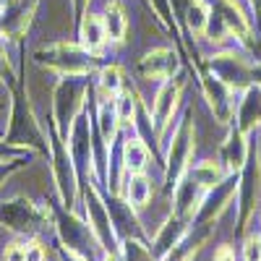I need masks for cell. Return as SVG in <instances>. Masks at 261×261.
<instances>
[{
    "mask_svg": "<svg viewBox=\"0 0 261 261\" xmlns=\"http://www.w3.org/2000/svg\"><path fill=\"white\" fill-rule=\"evenodd\" d=\"M34 63L39 65V68L55 71L60 76H86L92 71V55L81 45H73V42L42 45L34 53Z\"/></svg>",
    "mask_w": 261,
    "mask_h": 261,
    "instance_id": "obj_1",
    "label": "cell"
},
{
    "mask_svg": "<svg viewBox=\"0 0 261 261\" xmlns=\"http://www.w3.org/2000/svg\"><path fill=\"white\" fill-rule=\"evenodd\" d=\"M84 92H86L84 76H63V81L58 84V89H55L53 120H55V130L63 139H68V128L73 125V120L81 113Z\"/></svg>",
    "mask_w": 261,
    "mask_h": 261,
    "instance_id": "obj_2",
    "label": "cell"
},
{
    "mask_svg": "<svg viewBox=\"0 0 261 261\" xmlns=\"http://www.w3.org/2000/svg\"><path fill=\"white\" fill-rule=\"evenodd\" d=\"M220 29L217 39H235V42H248L251 37V18L243 8L241 0H212V21H209V32Z\"/></svg>",
    "mask_w": 261,
    "mask_h": 261,
    "instance_id": "obj_3",
    "label": "cell"
},
{
    "mask_svg": "<svg viewBox=\"0 0 261 261\" xmlns=\"http://www.w3.org/2000/svg\"><path fill=\"white\" fill-rule=\"evenodd\" d=\"M8 144H24V146H37L45 151V141H42V128L34 118L32 105L24 97V89L16 86L13 92V113H11V128H8Z\"/></svg>",
    "mask_w": 261,
    "mask_h": 261,
    "instance_id": "obj_4",
    "label": "cell"
},
{
    "mask_svg": "<svg viewBox=\"0 0 261 261\" xmlns=\"http://www.w3.org/2000/svg\"><path fill=\"white\" fill-rule=\"evenodd\" d=\"M251 60L241 50H222L209 58V73H214L220 81H225L232 92H243L251 86Z\"/></svg>",
    "mask_w": 261,
    "mask_h": 261,
    "instance_id": "obj_5",
    "label": "cell"
},
{
    "mask_svg": "<svg viewBox=\"0 0 261 261\" xmlns=\"http://www.w3.org/2000/svg\"><path fill=\"white\" fill-rule=\"evenodd\" d=\"M201 92H204V97H206V102L212 107L214 118L220 123H230L232 115H235V102H238L235 94L238 92H232L230 86L225 81H220L214 73H204L201 76Z\"/></svg>",
    "mask_w": 261,
    "mask_h": 261,
    "instance_id": "obj_6",
    "label": "cell"
},
{
    "mask_svg": "<svg viewBox=\"0 0 261 261\" xmlns=\"http://www.w3.org/2000/svg\"><path fill=\"white\" fill-rule=\"evenodd\" d=\"M37 6H39V0H16V3L0 11V37H6V39L24 37Z\"/></svg>",
    "mask_w": 261,
    "mask_h": 261,
    "instance_id": "obj_7",
    "label": "cell"
},
{
    "mask_svg": "<svg viewBox=\"0 0 261 261\" xmlns=\"http://www.w3.org/2000/svg\"><path fill=\"white\" fill-rule=\"evenodd\" d=\"M235 128L251 136L256 128H261V89L258 86H246L241 92V99L235 102Z\"/></svg>",
    "mask_w": 261,
    "mask_h": 261,
    "instance_id": "obj_8",
    "label": "cell"
},
{
    "mask_svg": "<svg viewBox=\"0 0 261 261\" xmlns=\"http://www.w3.org/2000/svg\"><path fill=\"white\" fill-rule=\"evenodd\" d=\"M0 222L13 230H21V232H37L42 225V217L32 206V201L13 199L8 204H0Z\"/></svg>",
    "mask_w": 261,
    "mask_h": 261,
    "instance_id": "obj_9",
    "label": "cell"
},
{
    "mask_svg": "<svg viewBox=\"0 0 261 261\" xmlns=\"http://www.w3.org/2000/svg\"><path fill=\"white\" fill-rule=\"evenodd\" d=\"M178 68H180L178 55L167 47L146 53L139 63V73L151 81H167V79H172V73H178Z\"/></svg>",
    "mask_w": 261,
    "mask_h": 261,
    "instance_id": "obj_10",
    "label": "cell"
},
{
    "mask_svg": "<svg viewBox=\"0 0 261 261\" xmlns=\"http://www.w3.org/2000/svg\"><path fill=\"white\" fill-rule=\"evenodd\" d=\"M180 94H183V84L172 81V79H167L162 84V89L157 92L154 105H151V115H154V123H157L160 134L165 130V125L172 120V115H175V107L180 102Z\"/></svg>",
    "mask_w": 261,
    "mask_h": 261,
    "instance_id": "obj_11",
    "label": "cell"
},
{
    "mask_svg": "<svg viewBox=\"0 0 261 261\" xmlns=\"http://www.w3.org/2000/svg\"><path fill=\"white\" fill-rule=\"evenodd\" d=\"M193 120L186 115L183 123L178 125L175 130V139H172V146H170V167H175V175L188 167V160L193 154Z\"/></svg>",
    "mask_w": 261,
    "mask_h": 261,
    "instance_id": "obj_12",
    "label": "cell"
},
{
    "mask_svg": "<svg viewBox=\"0 0 261 261\" xmlns=\"http://www.w3.org/2000/svg\"><path fill=\"white\" fill-rule=\"evenodd\" d=\"M251 136H246L243 130H238L235 125H232V130H230V136H227V141L222 144V162H225V170L227 172H241V167L246 165V160H248V154H251V141H248Z\"/></svg>",
    "mask_w": 261,
    "mask_h": 261,
    "instance_id": "obj_13",
    "label": "cell"
},
{
    "mask_svg": "<svg viewBox=\"0 0 261 261\" xmlns=\"http://www.w3.org/2000/svg\"><path fill=\"white\" fill-rule=\"evenodd\" d=\"M81 47L89 53V55H99L102 47L107 45V32H105V24H102V16H84L81 18Z\"/></svg>",
    "mask_w": 261,
    "mask_h": 261,
    "instance_id": "obj_14",
    "label": "cell"
},
{
    "mask_svg": "<svg viewBox=\"0 0 261 261\" xmlns=\"http://www.w3.org/2000/svg\"><path fill=\"white\" fill-rule=\"evenodd\" d=\"M186 27L193 37H206L209 34V21H212V3L209 0H191L186 6Z\"/></svg>",
    "mask_w": 261,
    "mask_h": 261,
    "instance_id": "obj_15",
    "label": "cell"
},
{
    "mask_svg": "<svg viewBox=\"0 0 261 261\" xmlns=\"http://www.w3.org/2000/svg\"><path fill=\"white\" fill-rule=\"evenodd\" d=\"M188 178L196 180L204 191H212L217 183L225 178V167H222L220 162H214V160H204V162L193 165V167L188 170Z\"/></svg>",
    "mask_w": 261,
    "mask_h": 261,
    "instance_id": "obj_16",
    "label": "cell"
},
{
    "mask_svg": "<svg viewBox=\"0 0 261 261\" xmlns=\"http://www.w3.org/2000/svg\"><path fill=\"white\" fill-rule=\"evenodd\" d=\"M102 24L107 32V42H123L125 39L128 21H125V13L118 3H107V8L102 13Z\"/></svg>",
    "mask_w": 261,
    "mask_h": 261,
    "instance_id": "obj_17",
    "label": "cell"
},
{
    "mask_svg": "<svg viewBox=\"0 0 261 261\" xmlns=\"http://www.w3.org/2000/svg\"><path fill=\"white\" fill-rule=\"evenodd\" d=\"M123 162H125V170L130 172H141L149 162V149L141 139H128V144L123 146Z\"/></svg>",
    "mask_w": 261,
    "mask_h": 261,
    "instance_id": "obj_18",
    "label": "cell"
},
{
    "mask_svg": "<svg viewBox=\"0 0 261 261\" xmlns=\"http://www.w3.org/2000/svg\"><path fill=\"white\" fill-rule=\"evenodd\" d=\"M113 107H115V115H118L120 123H128V125L136 123V97L130 94L125 86L120 89V94L113 99Z\"/></svg>",
    "mask_w": 261,
    "mask_h": 261,
    "instance_id": "obj_19",
    "label": "cell"
},
{
    "mask_svg": "<svg viewBox=\"0 0 261 261\" xmlns=\"http://www.w3.org/2000/svg\"><path fill=\"white\" fill-rule=\"evenodd\" d=\"M99 89H102L105 97H110V99L118 97L120 89H123V73H120V68H115V65L102 68V73H99Z\"/></svg>",
    "mask_w": 261,
    "mask_h": 261,
    "instance_id": "obj_20",
    "label": "cell"
},
{
    "mask_svg": "<svg viewBox=\"0 0 261 261\" xmlns=\"http://www.w3.org/2000/svg\"><path fill=\"white\" fill-rule=\"evenodd\" d=\"M118 115H115V107L113 105H102L99 107V134L105 144H113L115 139V130H118Z\"/></svg>",
    "mask_w": 261,
    "mask_h": 261,
    "instance_id": "obj_21",
    "label": "cell"
},
{
    "mask_svg": "<svg viewBox=\"0 0 261 261\" xmlns=\"http://www.w3.org/2000/svg\"><path fill=\"white\" fill-rule=\"evenodd\" d=\"M149 196H151L149 180L141 175V172H134V178H130V183H128V199H130V204L141 206V204L149 201Z\"/></svg>",
    "mask_w": 261,
    "mask_h": 261,
    "instance_id": "obj_22",
    "label": "cell"
},
{
    "mask_svg": "<svg viewBox=\"0 0 261 261\" xmlns=\"http://www.w3.org/2000/svg\"><path fill=\"white\" fill-rule=\"evenodd\" d=\"M243 261H261V235H248L246 238Z\"/></svg>",
    "mask_w": 261,
    "mask_h": 261,
    "instance_id": "obj_23",
    "label": "cell"
},
{
    "mask_svg": "<svg viewBox=\"0 0 261 261\" xmlns=\"http://www.w3.org/2000/svg\"><path fill=\"white\" fill-rule=\"evenodd\" d=\"M0 84H13V71H11V63H8V53L0 42Z\"/></svg>",
    "mask_w": 261,
    "mask_h": 261,
    "instance_id": "obj_24",
    "label": "cell"
},
{
    "mask_svg": "<svg viewBox=\"0 0 261 261\" xmlns=\"http://www.w3.org/2000/svg\"><path fill=\"white\" fill-rule=\"evenodd\" d=\"M6 261H27V246L24 243H13L6 248Z\"/></svg>",
    "mask_w": 261,
    "mask_h": 261,
    "instance_id": "obj_25",
    "label": "cell"
},
{
    "mask_svg": "<svg viewBox=\"0 0 261 261\" xmlns=\"http://www.w3.org/2000/svg\"><path fill=\"white\" fill-rule=\"evenodd\" d=\"M27 261H45V248L37 246V243H29L27 246Z\"/></svg>",
    "mask_w": 261,
    "mask_h": 261,
    "instance_id": "obj_26",
    "label": "cell"
},
{
    "mask_svg": "<svg viewBox=\"0 0 261 261\" xmlns=\"http://www.w3.org/2000/svg\"><path fill=\"white\" fill-rule=\"evenodd\" d=\"M214 261H235V251L230 246H220L214 251Z\"/></svg>",
    "mask_w": 261,
    "mask_h": 261,
    "instance_id": "obj_27",
    "label": "cell"
},
{
    "mask_svg": "<svg viewBox=\"0 0 261 261\" xmlns=\"http://www.w3.org/2000/svg\"><path fill=\"white\" fill-rule=\"evenodd\" d=\"M251 84H253V86H258V89H261V60L251 65Z\"/></svg>",
    "mask_w": 261,
    "mask_h": 261,
    "instance_id": "obj_28",
    "label": "cell"
},
{
    "mask_svg": "<svg viewBox=\"0 0 261 261\" xmlns=\"http://www.w3.org/2000/svg\"><path fill=\"white\" fill-rule=\"evenodd\" d=\"M248 6H251V13L261 21V0H248Z\"/></svg>",
    "mask_w": 261,
    "mask_h": 261,
    "instance_id": "obj_29",
    "label": "cell"
},
{
    "mask_svg": "<svg viewBox=\"0 0 261 261\" xmlns=\"http://www.w3.org/2000/svg\"><path fill=\"white\" fill-rule=\"evenodd\" d=\"M89 6V0H76V13L79 16H84V8Z\"/></svg>",
    "mask_w": 261,
    "mask_h": 261,
    "instance_id": "obj_30",
    "label": "cell"
},
{
    "mask_svg": "<svg viewBox=\"0 0 261 261\" xmlns=\"http://www.w3.org/2000/svg\"><path fill=\"white\" fill-rule=\"evenodd\" d=\"M105 261H118V258H115V256H113V258H105Z\"/></svg>",
    "mask_w": 261,
    "mask_h": 261,
    "instance_id": "obj_31",
    "label": "cell"
},
{
    "mask_svg": "<svg viewBox=\"0 0 261 261\" xmlns=\"http://www.w3.org/2000/svg\"><path fill=\"white\" fill-rule=\"evenodd\" d=\"M258 220H261V214H258Z\"/></svg>",
    "mask_w": 261,
    "mask_h": 261,
    "instance_id": "obj_32",
    "label": "cell"
}]
</instances>
